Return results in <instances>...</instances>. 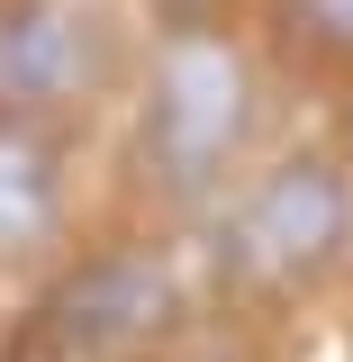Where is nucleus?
Segmentation results:
<instances>
[{"label": "nucleus", "instance_id": "1", "mask_svg": "<svg viewBox=\"0 0 353 362\" xmlns=\"http://www.w3.org/2000/svg\"><path fill=\"white\" fill-rule=\"evenodd\" d=\"M254 136V64L226 28H173L145 64L136 100V154L173 199H199L236 173Z\"/></svg>", "mask_w": 353, "mask_h": 362}, {"label": "nucleus", "instance_id": "2", "mask_svg": "<svg viewBox=\"0 0 353 362\" xmlns=\"http://www.w3.org/2000/svg\"><path fill=\"white\" fill-rule=\"evenodd\" d=\"M353 254V163L335 154H281L272 173L236 190L218 226V263L245 290H317Z\"/></svg>", "mask_w": 353, "mask_h": 362}, {"label": "nucleus", "instance_id": "3", "mask_svg": "<svg viewBox=\"0 0 353 362\" xmlns=\"http://www.w3.org/2000/svg\"><path fill=\"white\" fill-rule=\"evenodd\" d=\"M28 326L54 362H145L181 326V281L154 245H91L37 290Z\"/></svg>", "mask_w": 353, "mask_h": 362}, {"label": "nucleus", "instance_id": "4", "mask_svg": "<svg viewBox=\"0 0 353 362\" xmlns=\"http://www.w3.org/2000/svg\"><path fill=\"white\" fill-rule=\"evenodd\" d=\"M100 90V28L73 0H0V127H37Z\"/></svg>", "mask_w": 353, "mask_h": 362}, {"label": "nucleus", "instance_id": "5", "mask_svg": "<svg viewBox=\"0 0 353 362\" xmlns=\"http://www.w3.org/2000/svg\"><path fill=\"white\" fill-rule=\"evenodd\" d=\"M64 235V173L28 127H0V263H28Z\"/></svg>", "mask_w": 353, "mask_h": 362}, {"label": "nucleus", "instance_id": "6", "mask_svg": "<svg viewBox=\"0 0 353 362\" xmlns=\"http://www.w3.org/2000/svg\"><path fill=\"white\" fill-rule=\"evenodd\" d=\"M281 28H290L299 54L353 73V0H281Z\"/></svg>", "mask_w": 353, "mask_h": 362}, {"label": "nucleus", "instance_id": "7", "mask_svg": "<svg viewBox=\"0 0 353 362\" xmlns=\"http://www.w3.org/2000/svg\"><path fill=\"white\" fill-rule=\"evenodd\" d=\"M145 9H154V18H163V37H173V28H218L226 0H145Z\"/></svg>", "mask_w": 353, "mask_h": 362}]
</instances>
